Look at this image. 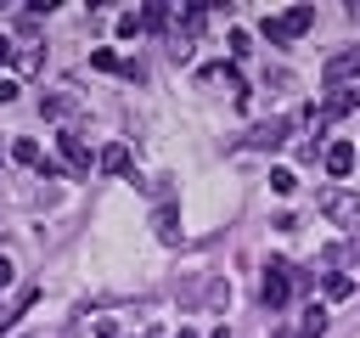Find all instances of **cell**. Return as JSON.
Returning <instances> with one entry per match:
<instances>
[{"mask_svg":"<svg viewBox=\"0 0 360 338\" xmlns=\"http://www.w3.org/2000/svg\"><path fill=\"white\" fill-rule=\"evenodd\" d=\"M292 287H298V270H292L287 259H270L264 276H259V299H264V310H281V304L292 299Z\"/></svg>","mask_w":360,"mask_h":338,"instance_id":"obj_1","label":"cell"},{"mask_svg":"<svg viewBox=\"0 0 360 338\" xmlns=\"http://www.w3.org/2000/svg\"><path fill=\"white\" fill-rule=\"evenodd\" d=\"M309 28H315V6H292V11H281V17H264V39H270V45H287V39L309 34Z\"/></svg>","mask_w":360,"mask_h":338,"instance_id":"obj_2","label":"cell"},{"mask_svg":"<svg viewBox=\"0 0 360 338\" xmlns=\"http://www.w3.org/2000/svg\"><path fill=\"white\" fill-rule=\"evenodd\" d=\"M321 79H326V90L360 84V45H343V51H332V56H326V68H321Z\"/></svg>","mask_w":360,"mask_h":338,"instance_id":"obj_3","label":"cell"},{"mask_svg":"<svg viewBox=\"0 0 360 338\" xmlns=\"http://www.w3.org/2000/svg\"><path fill=\"white\" fill-rule=\"evenodd\" d=\"M321 214H326L332 225H349V231H354V225H360V197L343 192V186H326V192H321Z\"/></svg>","mask_w":360,"mask_h":338,"instance_id":"obj_4","label":"cell"},{"mask_svg":"<svg viewBox=\"0 0 360 338\" xmlns=\"http://www.w3.org/2000/svg\"><path fill=\"white\" fill-rule=\"evenodd\" d=\"M287 130H292V118H264V124H253V130L242 135V146H248V152H276V146L287 141Z\"/></svg>","mask_w":360,"mask_h":338,"instance_id":"obj_5","label":"cell"},{"mask_svg":"<svg viewBox=\"0 0 360 338\" xmlns=\"http://www.w3.org/2000/svg\"><path fill=\"white\" fill-rule=\"evenodd\" d=\"M56 141H62V163H68V175L84 180V175H90V146H84V135H79V130H62Z\"/></svg>","mask_w":360,"mask_h":338,"instance_id":"obj_6","label":"cell"},{"mask_svg":"<svg viewBox=\"0 0 360 338\" xmlns=\"http://www.w3.org/2000/svg\"><path fill=\"white\" fill-rule=\"evenodd\" d=\"M197 79H202V84H225V90H231L236 101H248V84H242V73H236L231 62H214V68H202Z\"/></svg>","mask_w":360,"mask_h":338,"instance_id":"obj_7","label":"cell"},{"mask_svg":"<svg viewBox=\"0 0 360 338\" xmlns=\"http://www.w3.org/2000/svg\"><path fill=\"white\" fill-rule=\"evenodd\" d=\"M186 299H197V304H208V310H225L231 304V282H197V287H186Z\"/></svg>","mask_w":360,"mask_h":338,"instance_id":"obj_8","label":"cell"},{"mask_svg":"<svg viewBox=\"0 0 360 338\" xmlns=\"http://www.w3.org/2000/svg\"><path fill=\"white\" fill-rule=\"evenodd\" d=\"M360 107V84H343V90H332L326 101H321V118H343V113H354Z\"/></svg>","mask_w":360,"mask_h":338,"instance_id":"obj_9","label":"cell"},{"mask_svg":"<svg viewBox=\"0 0 360 338\" xmlns=\"http://www.w3.org/2000/svg\"><path fill=\"white\" fill-rule=\"evenodd\" d=\"M39 113H45V118H73V113H79V96H68V90H45V96H39Z\"/></svg>","mask_w":360,"mask_h":338,"instance_id":"obj_10","label":"cell"},{"mask_svg":"<svg viewBox=\"0 0 360 338\" xmlns=\"http://www.w3.org/2000/svg\"><path fill=\"white\" fill-rule=\"evenodd\" d=\"M354 169V141H332L326 146V175H349Z\"/></svg>","mask_w":360,"mask_h":338,"instance_id":"obj_11","label":"cell"},{"mask_svg":"<svg viewBox=\"0 0 360 338\" xmlns=\"http://www.w3.org/2000/svg\"><path fill=\"white\" fill-rule=\"evenodd\" d=\"M107 175H129V146L124 141H112V146H101V158H96Z\"/></svg>","mask_w":360,"mask_h":338,"instance_id":"obj_12","label":"cell"},{"mask_svg":"<svg viewBox=\"0 0 360 338\" xmlns=\"http://www.w3.org/2000/svg\"><path fill=\"white\" fill-rule=\"evenodd\" d=\"M152 225H158V242H169V248L180 242V220H174V208H169V203H158V214H152Z\"/></svg>","mask_w":360,"mask_h":338,"instance_id":"obj_13","label":"cell"},{"mask_svg":"<svg viewBox=\"0 0 360 338\" xmlns=\"http://www.w3.org/2000/svg\"><path fill=\"white\" fill-rule=\"evenodd\" d=\"M321 287H326V299H349V293H354V276H343V270H326V276H321Z\"/></svg>","mask_w":360,"mask_h":338,"instance_id":"obj_14","label":"cell"},{"mask_svg":"<svg viewBox=\"0 0 360 338\" xmlns=\"http://www.w3.org/2000/svg\"><path fill=\"white\" fill-rule=\"evenodd\" d=\"M321 332H326V310H321V304H309V310H304V321H298V338H321Z\"/></svg>","mask_w":360,"mask_h":338,"instance_id":"obj_15","label":"cell"},{"mask_svg":"<svg viewBox=\"0 0 360 338\" xmlns=\"http://www.w3.org/2000/svg\"><path fill=\"white\" fill-rule=\"evenodd\" d=\"M17 68H22V73H39V68H45V51H39V45H17Z\"/></svg>","mask_w":360,"mask_h":338,"instance_id":"obj_16","label":"cell"},{"mask_svg":"<svg viewBox=\"0 0 360 338\" xmlns=\"http://www.w3.org/2000/svg\"><path fill=\"white\" fill-rule=\"evenodd\" d=\"M11 158H17V163H28V169H39V163H45L34 141H11Z\"/></svg>","mask_w":360,"mask_h":338,"instance_id":"obj_17","label":"cell"},{"mask_svg":"<svg viewBox=\"0 0 360 338\" xmlns=\"http://www.w3.org/2000/svg\"><path fill=\"white\" fill-rule=\"evenodd\" d=\"M118 34H124V39H135V34H146V23H141V11H129V17H118Z\"/></svg>","mask_w":360,"mask_h":338,"instance_id":"obj_18","label":"cell"},{"mask_svg":"<svg viewBox=\"0 0 360 338\" xmlns=\"http://www.w3.org/2000/svg\"><path fill=\"white\" fill-rule=\"evenodd\" d=\"M90 68H101V73H124V62H118L112 51H96V56H90Z\"/></svg>","mask_w":360,"mask_h":338,"instance_id":"obj_19","label":"cell"},{"mask_svg":"<svg viewBox=\"0 0 360 338\" xmlns=\"http://www.w3.org/2000/svg\"><path fill=\"white\" fill-rule=\"evenodd\" d=\"M270 186H276V192H281V197H287V192H292V186H298V180H292V169H270Z\"/></svg>","mask_w":360,"mask_h":338,"instance_id":"obj_20","label":"cell"},{"mask_svg":"<svg viewBox=\"0 0 360 338\" xmlns=\"http://www.w3.org/2000/svg\"><path fill=\"white\" fill-rule=\"evenodd\" d=\"M11 282H17V270H11V259L0 254V287H11Z\"/></svg>","mask_w":360,"mask_h":338,"instance_id":"obj_21","label":"cell"},{"mask_svg":"<svg viewBox=\"0 0 360 338\" xmlns=\"http://www.w3.org/2000/svg\"><path fill=\"white\" fill-rule=\"evenodd\" d=\"M6 62H17V45H11L6 34H0V68H6Z\"/></svg>","mask_w":360,"mask_h":338,"instance_id":"obj_22","label":"cell"},{"mask_svg":"<svg viewBox=\"0 0 360 338\" xmlns=\"http://www.w3.org/2000/svg\"><path fill=\"white\" fill-rule=\"evenodd\" d=\"M11 96H17V84H11L6 73H0V101H11Z\"/></svg>","mask_w":360,"mask_h":338,"instance_id":"obj_23","label":"cell"},{"mask_svg":"<svg viewBox=\"0 0 360 338\" xmlns=\"http://www.w3.org/2000/svg\"><path fill=\"white\" fill-rule=\"evenodd\" d=\"M276 338H298V332H292V327H281V332H276Z\"/></svg>","mask_w":360,"mask_h":338,"instance_id":"obj_24","label":"cell"},{"mask_svg":"<svg viewBox=\"0 0 360 338\" xmlns=\"http://www.w3.org/2000/svg\"><path fill=\"white\" fill-rule=\"evenodd\" d=\"M208 338H231V332H225V327H214V332H208Z\"/></svg>","mask_w":360,"mask_h":338,"instance_id":"obj_25","label":"cell"},{"mask_svg":"<svg viewBox=\"0 0 360 338\" xmlns=\"http://www.w3.org/2000/svg\"><path fill=\"white\" fill-rule=\"evenodd\" d=\"M174 338H197V332H191V327H180V332H174Z\"/></svg>","mask_w":360,"mask_h":338,"instance_id":"obj_26","label":"cell"}]
</instances>
